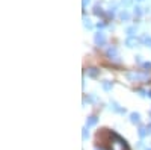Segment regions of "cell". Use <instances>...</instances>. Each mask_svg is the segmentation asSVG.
I'll use <instances>...</instances> for the list:
<instances>
[{
  "mask_svg": "<svg viewBox=\"0 0 151 150\" xmlns=\"http://www.w3.org/2000/svg\"><path fill=\"white\" fill-rule=\"evenodd\" d=\"M98 140H101L104 147L107 150H130L127 143H125L119 135L116 133H113V132H101V135L98 133Z\"/></svg>",
  "mask_w": 151,
  "mask_h": 150,
  "instance_id": "cell-1",
  "label": "cell"
}]
</instances>
